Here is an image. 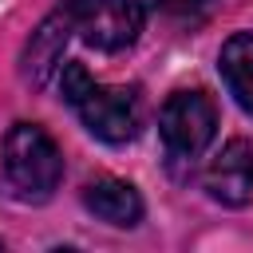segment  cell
Wrapping results in <instances>:
<instances>
[{
    "instance_id": "6da1fadb",
    "label": "cell",
    "mask_w": 253,
    "mask_h": 253,
    "mask_svg": "<svg viewBox=\"0 0 253 253\" xmlns=\"http://www.w3.org/2000/svg\"><path fill=\"white\" fill-rule=\"evenodd\" d=\"M63 99L75 107V115L83 119V126L103 138V142H130L138 134V123H142V103H138V91L130 87H103L87 75L83 63H67L63 67Z\"/></svg>"
},
{
    "instance_id": "7a4b0ae2",
    "label": "cell",
    "mask_w": 253,
    "mask_h": 253,
    "mask_svg": "<svg viewBox=\"0 0 253 253\" xmlns=\"http://www.w3.org/2000/svg\"><path fill=\"white\" fill-rule=\"evenodd\" d=\"M0 162H4L8 186L24 202H47L63 178V154L51 142V134L36 123H16L4 134Z\"/></svg>"
},
{
    "instance_id": "3957f363",
    "label": "cell",
    "mask_w": 253,
    "mask_h": 253,
    "mask_svg": "<svg viewBox=\"0 0 253 253\" xmlns=\"http://www.w3.org/2000/svg\"><path fill=\"white\" fill-rule=\"evenodd\" d=\"M158 134L174 162H194L217 134V107L206 91H174L158 111Z\"/></svg>"
},
{
    "instance_id": "277c9868",
    "label": "cell",
    "mask_w": 253,
    "mask_h": 253,
    "mask_svg": "<svg viewBox=\"0 0 253 253\" xmlns=\"http://www.w3.org/2000/svg\"><path fill=\"white\" fill-rule=\"evenodd\" d=\"M71 28L99 51H123L146 24L142 0H63Z\"/></svg>"
},
{
    "instance_id": "5b68a950",
    "label": "cell",
    "mask_w": 253,
    "mask_h": 253,
    "mask_svg": "<svg viewBox=\"0 0 253 253\" xmlns=\"http://www.w3.org/2000/svg\"><path fill=\"white\" fill-rule=\"evenodd\" d=\"M206 190L221 206H245L253 198V142L229 138L206 166L202 174Z\"/></svg>"
},
{
    "instance_id": "8992f818",
    "label": "cell",
    "mask_w": 253,
    "mask_h": 253,
    "mask_svg": "<svg viewBox=\"0 0 253 253\" xmlns=\"http://www.w3.org/2000/svg\"><path fill=\"white\" fill-rule=\"evenodd\" d=\"M75 28H71V16H67V8L59 4L36 32H32V40L24 43V55H20V75H24V83H32V87H43L47 79H51V71L59 67V59H63V47H67V36H71Z\"/></svg>"
},
{
    "instance_id": "52a82bcc",
    "label": "cell",
    "mask_w": 253,
    "mask_h": 253,
    "mask_svg": "<svg viewBox=\"0 0 253 253\" xmlns=\"http://www.w3.org/2000/svg\"><path fill=\"white\" fill-rule=\"evenodd\" d=\"M83 206L107 221V225H119V229H130L142 221V198L130 182H119V178H95L83 186Z\"/></svg>"
},
{
    "instance_id": "ba28073f",
    "label": "cell",
    "mask_w": 253,
    "mask_h": 253,
    "mask_svg": "<svg viewBox=\"0 0 253 253\" xmlns=\"http://www.w3.org/2000/svg\"><path fill=\"white\" fill-rule=\"evenodd\" d=\"M221 79L229 87V95L237 99L241 111L253 115V32H237L221 43Z\"/></svg>"
},
{
    "instance_id": "9c48e42d",
    "label": "cell",
    "mask_w": 253,
    "mask_h": 253,
    "mask_svg": "<svg viewBox=\"0 0 253 253\" xmlns=\"http://www.w3.org/2000/svg\"><path fill=\"white\" fill-rule=\"evenodd\" d=\"M162 12H170V16H194V12H202L206 4H213V0H154Z\"/></svg>"
}]
</instances>
